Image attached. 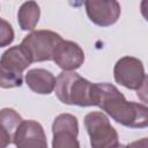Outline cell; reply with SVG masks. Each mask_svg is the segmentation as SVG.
Instances as JSON below:
<instances>
[{
    "label": "cell",
    "mask_w": 148,
    "mask_h": 148,
    "mask_svg": "<svg viewBox=\"0 0 148 148\" xmlns=\"http://www.w3.org/2000/svg\"><path fill=\"white\" fill-rule=\"evenodd\" d=\"M140 10L145 20L148 22V0H142L140 3Z\"/></svg>",
    "instance_id": "obj_17"
},
{
    "label": "cell",
    "mask_w": 148,
    "mask_h": 148,
    "mask_svg": "<svg viewBox=\"0 0 148 148\" xmlns=\"http://www.w3.org/2000/svg\"><path fill=\"white\" fill-rule=\"evenodd\" d=\"M57 79L54 75L44 68H32L25 74L27 86L36 94L49 95L56 88Z\"/></svg>",
    "instance_id": "obj_11"
},
{
    "label": "cell",
    "mask_w": 148,
    "mask_h": 148,
    "mask_svg": "<svg viewBox=\"0 0 148 148\" xmlns=\"http://www.w3.org/2000/svg\"><path fill=\"white\" fill-rule=\"evenodd\" d=\"M113 76L120 86L131 90H138L146 76L143 64L135 57L125 56L116 62Z\"/></svg>",
    "instance_id": "obj_7"
},
{
    "label": "cell",
    "mask_w": 148,
    "mask_h": 148,
    "mask_svg": "<svg viewBox=\"0 0 148 148\" xmlns=\"http://www.w3.org/2000/svg\"><path fill=\"white\" fill-rule=\"evenodd\" d=\"M89 20L99 27H110L114 24L121 13L118 1L114 0H91L84 2Z\"/></svg>",
    "instance_id": "obj_8"
},
{
    "label": "cell",
    "mask_w": 148,
    "mask_h": 148,
    "mask_svg": "<svg viewBox=\"0 0 148 148\" xmlns=\"http://www.w3.org/2000/svg\"><path fill=\"white\" fill-rule=\"evenodd\" d=\"M13 143L16 148H49L43 126L36 120H23Z\"/></svg>",
    "instance_id": "obj_9"
},
{
    "label": "cell",
    "mask_w": 148,
    "mask_h": 148,
    "mask_svg": "<svg viewBox=\"0 0 148 148\" xmlns=\"http://www.w3.org/2000/svg\"><path fill=\"white\" fill-rule=\"evenodd\" d=\"M14 40V30L12 25L5 20H1V29H0V46L5 47L9 45Z\"/></svg>",
    "instance_id": "obj_14"
},
{
    "label": "cell",
    "mask_w": 148,
    "mask_h": 148,
    "mask_svg": "<svg viewBox=\"0 0 148 148\" xmlns=\"http://www.w3.org/2000/svg\"><path fill=\"white\" fill-rule=\"evenodd\" d=\"M84 126L91 148H113L119 145V135L103 112L92 111L86 114Z\"/></svg>",
    "instance_id": "obj_4"
},
{
    "label": "cell",
    "mask_w": 148,
    "mask_h": 148,
    "mask_svg": "<svg viewBox=\"0 0 148 148\" xmlns=\"http://www.w3.org/2000/svg\"><path fill=\"white\" fill-rule=\"evenodd\" d=\"M126 148H148V138H142L133 141L126 146Z\"/></svg>",
    "instance_id": "obj_16"
},
{
    "label": "cell",
    "mask_w": 148,
    "mask_h": 148,
    "mask_svg": "<svg viewBox=\"0 0 148 148\" xmlns=\"http://www.w3.org/2000/svg\"><path fill=\"white\" fill-rule=\"evenodd\" d=\"M23 121L22 117L10 108H3L0 112V148L13 143L15 133Z\"/></svg>",
    "instance_id": "obj_12"
},
{
    "label": "cell",
    "mask_w": 148,
    "mask_h": 148,
    "mask_svg": "<svg viewBox=\"0 0 148 148\" xmlns=\"http://www.w3.org/2000/svg\"><path fill=\"white\" fill-rule=\"evenodd\" d=\"M52 148H80L77 118L71 113L57 116L52 124Z\"/></svg>",
    "instance_id": "obj_6"
},
{
    "label": "cell",
    "mask_w": 148,
    "mask_h": 148,
    "mask_svg": "<svg viewBox=\"0 0 148 148\" xmlns=\"http://www.w3.org/2000/svg\"><path fill=\"white\" fill-rule=\"evenodd\" d=\"M94 103L123 126L130 128L148 127V106L128 102L111 83H94Z\"/></svg>",
    "instance_id": "obj_1"
},
{
    "label": "cell",
    "mask_w": 148,
    "mask_h": 148,
    "mask_svg": "<svg viewBox=\"0 0 148 148\" xmlns=\"http://www.w3.org/2000/svg\"><path fill=\"white\" fill-rule=\"evenodd\" d=\"M32 64L23 46L16 45L6 50L0 59V86L1 88L21 87L23 82L22 73Z\"/></svg>",
    "instance_id": "obj_3"
},
{
    "label": "cell",
    "mask_w": 148,
    "mask_h": 148,
    "mask_svg": "<svg viewBox=\"0 0 148 148\" xmlns=\"http://www.w3.org/2000/svg\"><path fill=\"white\" fill-rule=\"evenodd\" d=\"M56 96L67 105L92 106L94 83L89 82L75 72H62L58 75L56 82Z\"/></svg>",
    "instance_id": "obj_2"
},
{
    "label": "cell",
    "mask_w": 148,
    "mask_h": 148,
    "mask_svg": "<svg viewBox=\"0 0 148 148\" xmlns=\"http://www.w3.org/2000/svg\"><path fill=\"white\" fill-rule=\"evenodd\" d=\"M40 16V9L37 2L25 1L21 5L17 12V22L22 30L34 31Z\"/></svg>",
    "instance_id": "obj_13"
},
{
    "label": "cell",
    "mask_w": 148,
    "mask_h": 148,
    "mask_svg": "<svg viewBox=\"0 0 148 148\" xmlns=\"http://www.w3.org/2000/svg\"><path fill=\"white\" fill-rule=\"evenodd\" d=\"M113 148H126V146H124V145H120V143H119V145H117V146H116V147H113Z\"/></svg>",
    "instance_id": "obj_18"
},
{
    "label": "cell",
    "mask_w": 148,
    "mask_h": 148,
    "mask_svg": "<svg viewBox=\"0 0 148 148\" xmlns=\"http://www.w3.org/2000/svg\"><path fill=\"white\" fill-rule=\"evenodd\" d=\"M61 40V36L54 31L36 30L27 35L21 42V45L32 62H40L52 60L53 53Z\"/></svg>",
    "instance_id": "obj_5"
},
{
    "label": "cell",
    "mask_w": 148,
    "mask_h": 148,
    "mask_svg": "<svg viewBox=\"0 0 148 148\" xmlns=\"http://www.w3.org/2000/svg\"><path fill=\"white\" fill-rule=\"evenodd\" d=\"M52 60L64 72H73L83 65L84 52L79 44L62 39L57 46Z\"/></svg>",
    "instance_id": "obj_10"
},
{
    "label": "cell",
    "mask_w": 148,
    "mask_h": 148,
    "mask_svg": "<svg viewBox=\"0 0 148 148\" xmlns=\"http://www.w3.org/2000/svg\"><path fill=\"white\" fill-rule=\"evenodd\" d=\"M136 96L141 102H143L145 104H148V74L145 76L142 84L136 90Z\"/></svg>",
    "instance_id": "obj_15"
}]
</instances>
